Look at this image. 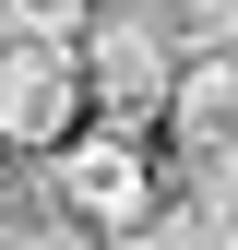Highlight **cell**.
Listing matches in <instances>:
<instances>
[{
	"mask_svg": "<svg viewBox=\"0 0 238 250\" xmlns=\"http://www.w3.org/2000/svg\"><path fill=\"white\" fill-rule=\"evenodd\" d=\"M48 203L60 214H72V227H131V214H143V179H155V155H143V131H131V119H72V131H60L48 143Z\"/></svg>",
	"mask_w": 238,
	"mask_h": 250,
	"instance_id": "cell-1",
	"label": "cell"
},
{
	"mask_svg": "<svg viewBox=\"0 0 238 250\" xmlns=\"http://www.w3.org/2000/svg\"><path fill=\"white\" fill-rule=\"evenodd\" d=\"M72 60H83V107H96V119H131V131L167 107V83H178V36L155 12H83Z\"/></svg>",
	"mask_w": 238,
	"mask_h": 250,
	"instance_id": "cell-2",
	"label": "cell"
},
{
	"mask_svg": "<svg viewBox=\"0 0 238 250\" xmlns=\"http://www.w3.org/2000/svg\"><path fill=\"white\" fill-rule=\"evenodd\" d=\"M83 107V60L48 48V36H0V155H48Z\"/></svg>",
	"mask_w": 238,
	"mask_h": 250,
	"instance_id": "cell-3",
	"label": "cell"
},
{
	"mask_svg": "<svg viewBox=\"0 0 238 250\" xmlns=\"http://www.w3.org/2000/svg\"><path fill=\"white\" fill-rule=\"evenodd\" d=\"M167 155H215L238 131V48H178V83H167Z\"/></svg>",
	"mask_w": 238,
	"mask_h": 250,
	"instance_id": "cell-4",
	"label": "cell"
},
{
	"mask_svg": "<svg viewBox=\"0 0 238 250\" xmlns=\"http://www.w3.org/2000/svg\"><path fill=\"white\" fill-rule=\"evenodd\" d=\"M60 227H72V214L48 203V179H12V167H0V250H72Z\"/></svg>",
	"mask_w": 238,
	"mask_h": 250,
	"instance_id": "cell-5",
	"label": "cell"
},
{
	"mask_svg": "<svg viewBox=\"0 0 238 250\" xmlns=\"http://www.w3.org/2000/svg\"><path fill=\"white\" fill-rule=\"evenodd\" d=\"M155 24L178 48H238V0H155Z\"/></svg>",
	"mask_w": 238,
	"mask_h": 250,
	"instance_id": "cell-6",
	"label": "cell"
},
{
	"mask_svg": "<svg viewBox=\"0 0 238 250\" xmlns=\"http://www.w3.org/2000/svg\"><path fill=\"white\" fill-rule=\"evenodd\" d=\"M202 179H215V191H226V214H238V131H226L215 155H202Z\"/></svg>",
	"mask_w": 238,
	"mask_h": 250,
	"instance_id": "cell-7",
	"label": "cell"
},
{
	"mask_svg": "<svg viewBox=\"0 0 238 250\" xmlns=\"http://www.w3.org/2000/svg\"><path fill=\"white\" fill-rule=\"evenodd\" d=\"M72 250H143V238H131V227H107V238H96V227H83V238H72Z\"/></svg>",
	"mask_w": 238,
	"mask_h": 250,
	"instance_id": "cell-8",
	"label": "cell"
},
{
	"mask_svg": "<svg viewBox=\"0 0 238 250\" xmlns=\"http://www.w3.org/2000/svg\"><path fill=\"white\" fill-rule=\"evenodd\" d=\"M96 12H155V0H96Z\"/></svg>",
	"mask_w": 238,
	"mask_h": 250,
	"instance_id": "cell-9",
	"label": "cell"
},
{
	"mask_svg": "<svg viewBox=\"0 0 238 250\" xmlns=\"http://www.w3.org/2000/svg\"><path fill=\"white\" fill-rule=\"evenodd\" d=\"M0 167H12V155H0Z\"/></svg>",
	"mask_w": 238,
	"mask_h": 250,
	"instance_id": "cell-10",
	"label": "cell"
}]
</instances>
